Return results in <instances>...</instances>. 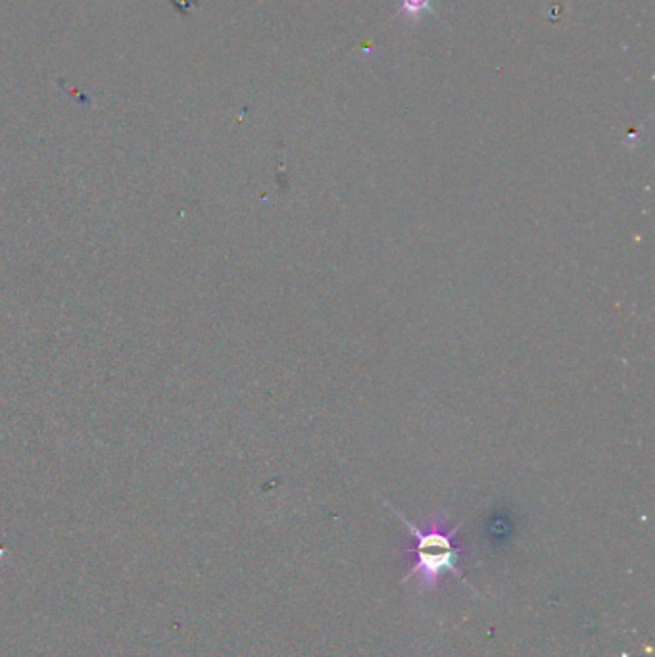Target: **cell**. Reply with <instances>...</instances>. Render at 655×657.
<instances>
[{"label":"cell","instance_id":"7a4b0ae2","mask_svg":"<svg viewBox=\"0 0 655 657\" xmlns=\"http://www.w3.org/2000/svg\"><path fill=\"white\" fill-rule=\"evenodd\" d=\"M400 3L402 6H400L398 16H404L405 20L415 21L421 18L425 12L432 10V3H435V0H400Z\"/></svg>","mask_w":655,"mask_h":657},{"label":"cell","instance_id":"6da1fadb","mask_svg":"<svg viewBox=\"0 0 655 657\" xmlns=\"http://www.w3.org/2000/svg\"><path fill=\"white\" fill-rule=\"evenodd\" d=\"M395 516L405 525L410 536L413 538V565L405 575V583L415 581L421 590H435L442 579L444 573H452L467 584L465 576L460 571V558L464 556L462 546L457 544V527H450L448 517L444 514H437L429 517L423 525H415L408 517H404L398 509L385 502Z\"/></svg>","mask_w":655,"mask_h":657}]
</instances>
